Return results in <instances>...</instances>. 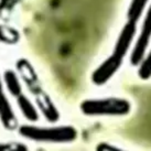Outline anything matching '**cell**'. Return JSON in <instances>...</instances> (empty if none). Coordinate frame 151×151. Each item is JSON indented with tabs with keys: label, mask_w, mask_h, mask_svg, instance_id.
<instances>
[{
	"label": "cell",
	"mask_w": 151,
	"mask_h": 151,
	"mask_svg": "<svg viewBox=\"0 0 151 151\" xmlns=\"http://www.w3.org/2000/svg\"><path fill=\"white\" fill-rule=\"evenodd\" d=\"M16 72L21 78L22 83L27 86L30 94L33 96L34 104L39 113L43 115L49 122H58L61 118L60 110L54 104L53 99L47 94L39 78L34 66L28 59L20 58L16 61Z\"/></svg>",
	"instance_id": "1"
},
{
	"label": "cell",
	"mask_w": 151,
	"mask_h": 151,
	"mask_svg": "<svg viewBox=\"0 0 151 151\" xmlns=\"http://www.w3.org/2000/svg\"><path fill=\"white\" fill-rule=\"evenodd\" d=\"M18 132L28 140L44 143H68L75 141L78 137L77 129L71 125L51 127L21 125L18 127Z\"/></svg>",
	"instance_id": "2"
},
{
	"label": "cell",
	"mask_w": 151,
	"mask_h": 151,
	"mask_svg": "<svg viewBox=\"0 0 151 151\" xmlns=\"http://www.w3.org/2000/svg\"><path fill=\"white\" fill-rule=\"evenodd\" d=\"M85 116H126L131 110V103L122 97H103L84 99L80 104Z\"/></svg>",
	"instance_id": "3"
},
{
	"label": "cell",
	"mask_w": 151,
	"mask_h": 151,
	"mask_svg": "<svg viewBox=\"0 0 151 151\" xmlns=\"http://www.w3.org/2000/svg\"><path fill=\"white\" fill-rule=\"evenodd\" d=\"M151 39V6L148 10L145 21L142 24L141 32L139 34L137 42L134 44L132 52L130 54V63L134 66H139L142 62L145 55L147 53V49L149 46V42Z\"/></svg>",
	"instance_id": "4"
},
{
	"label": "cell",
	"mask_w": 151,
	"mask_h": 151,
	"mask_svg": "<svg viewBox=\"0 0 151 151\" xmlns=\"http://www.w3.org/2000/svg\"><path fill=\"white\" fill-rule=\"evenodd\" d=\"M122 60L124 59H120L117 55L111 53V55H109L107 59L104 60L103 63L92 73L91 80L93 84L96 86H101L109 82L122 67Z\"/></svg>",
	"instance_id": "5"
},
{
	"label": "cell",
	"mask_w": 151,
	"mask_h": 151,
	"mask_svg": "<svg viewBox=\"0 0 151 151\" xmlns=\"http://www.w3.org/2000/svg\"><path fill=\"white\" fill-rule=\"evenodd\" d=\"M0 122L6 130L13 131L19 127L17 115L13 110L9 97L4 92V84L2 74L0 72Z\"/></svg>",
	"instance_id": "6"
},
{
	"label": "cell",
	"mask_w": 151,
	"mask_h": 151,
	"mask_svg": "<svg viewBox=\"0 0 151 151\" xmlns=\"http://www.w3.org/2000/svg\"><path fill=\"white\" fill-rule=\"evenodd\" d=\"M136 24L137 23L128 21L122 27V31L118 35L117 41L115 43L113 54L117 55L120 59H125V56L127 55L130 46H131V43L134 41V35H136V31H137Z\"/></svg>",
	"instance_id": "7"
},
{
	"label": "cell",
	"mask_w": 151,
	"mask_h": 151,
	"mask_svg": "<svg viewBox=\"0 0 151 151\" xmlns=\"http://www.w3.org/2000/svg\"><path fill=\"white\" fill-rule=\"evenodd\" d=\"M16 103L20 113L22 114V116L30 122H37L40 119V114L37 108V106L33 101L30 99L29 97L25 95L24 93L19 94L18 96L14 97Z\"/></svg>",
	"instance_id": "8"
},
{
	"label": "cell",
	"mask_w": 151,
	"mask_h": 151,
	"mask_svg": "<svg viewBox=\"0 0 151 151\" xmlns=\"http://www.w3.org/2000/svg\"><path fill=\"white\" fill-rule=\"evenodd\" d=\"M2 80H4V88L8 89L9 94L14 98L19 94L23 93V86H22V81L19 77L18 73L13 70H6L2 74Z\"/></svg>",
	"instance_id": "9"
},
{
	"label": "cell",
	"mask_w": 151,
	"mask_h": 151,
	"mask_svg": "<svg viewBox=\"0 0 151 151\" xmlns=\"http://www.w3.org/2000/svg\"><path fill=\"white\" fill-rule=\"evenodd\" d=\"M20 40L21 34L16 28L0 23V43L6 45H16Z\"/></svg>",
	"instance_id": "10"
},
{
	"label": "cell",
	"mask_w": 151,
	"mask_h": 151,
	"mask_svg": "<svg viewBox=\"0 0 151 151\" xmlns=\"http://www.w3.org/2000/svg\"><path fill=\"white\" fill-rule=\"evenodd\" d=\"M149 0H131L129 4V8L127 11V18L128 21L137 23L142 14L143 10L147 6Z\"/></svg>",
	"instance_id": "11"
},
{
	"label": "cell",
	"mask_w": 151,
	"mask_h": 151,
	"mask_svg": "<svg viewBox=\"0 0 151 151\" xmlns=\"http://www.w3.org/2000/svg\"><path fill=\"white\" fill-rule=\"evenodd\" d=\"M138 76L143 81H147L151 77V50L145 55L142 62L139 64Z\"/></svg>",
	"instance_id": "12"
},
{
	"label": "cell",
	"mask_w": 151,
	"mask_h": 151,
	"mask_svg": "<svg viewBox=\"0 0 151 151\" xmlns=\"http://www.w3.org/2000/svg\"><path fill=\"white\" fill-rule=\"evenodd\" d=\"M0 151H30L29 147L19 141H7L0 142Z\"/></svg>",
	"instance_id": "13"
},
{
	"label": "cell",
	"mask_w": 151,
	"mask_h": 151,
	"mask_svg": "<svg viewBox=\"0 0 151 151\" xmlns=\"http://www.w3.org/2000/svg\"><path fill=\"white\" fill-rule=\"evenodd\" d=\"M21 0H0V16H4L8 12H11Z\"/></svg>",
	"instance_id": "14"
},
{
	"label": "cell",
	"mask_w": 151,
	"mask_h": 151,
	"mask_svg": "<svg viewBox=\"0 0 151 151\" xmlns=\"http://www.w3.org/2000/svg\"><path fill=\"white\" fill-rule=\"evenodd\" d=\"M96 151H127L108 142H99L96 146Z\"/></svg>",
	"instance_id": "15"
}]
</instances>
